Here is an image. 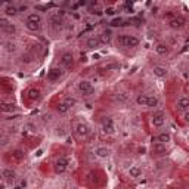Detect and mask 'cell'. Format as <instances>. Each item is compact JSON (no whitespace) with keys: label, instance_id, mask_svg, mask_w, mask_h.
<instances>
[{"label":"cell","instance_id":"1","mask_svg":"<svg viewBox=\"0 0 189 189\" xmlns=\"http://www.w3.org/2000/svg\"><path fill=\"white\" fill-rule=\"evenodd\" d=\"M118 43L124 47H136L139 44V39L130 34H121L118 36Z\"/></svg>","mask_w":189,"mask_h":189},{"label":"cell","instance_id":"2","mask_svg":"<svg viewBox=\"0 0 189 189\" xmlns=\"http://www.w3.org/2000/svg\"><path fill=\"white\" fill-rule=\"evenodd\" d=\"M0 30L6 34H15L16 33V27H15L10 21H7L6 18H0Z\"/></svg>","mask_w":189,"mask_h":189},{"label":"cell","instance_id":"3","mask_svg":"<svg viewBox=\"0 0 189 189\" xmlns=\"http://www.w3.org/2000/svg\"><path fill=\"white\" fill-rule=\"evenodd\" d=\"M68 167V160L67 158H59V160H56L55 162V171L58 173V174H62Z\"/></svg>","mask_w":189,"mask_h":189},{"label":"cell","instance_id":"4","mask_svg":"<svg viewBox=\"0 0 189 189\" xmlns=\"http://www.w3.org/2000/svg\"><path fill=\"white\" fill-rule=\"evenodd\" d=\"M152 126L154 127H161L162 124H164V121H166V115L162 114V112H157V114L152 115Z\"/></svg>","mask_w":189,"mask_h":189},{"label":"cell","instance_id":"5","mask_svg":"<svg viewBox=\"0 0 189 189\" xmlns=\"http://www.w3.org/2000/svg\"><path fill=\"white\" fill-rule=\"evenodd\" d=\"M78 90L83 92V94H90L93 92V86H92V83H89V81H80V83H78Z\"/></svg>","mask_w":189,"mask_h":189},{"label":"cell","instance_id":"6","mask_svg":"<svg viewBox=\"0 0 189 189\" xmlns=\"http://www.w3.org/2000/svg\"><path fill=\"white\" fill-rule=\"evenodd\" d=\"M62 74H64V71H62L61 68H52V69L47 73V78L50 81H55V80H58Z\"/></svg>","mask_w":189,"mask_h":189},{"label":"cell","instance_id":"7","mask_svg":"<svg viewBox=\"0 0 189 189\" xmlns=\"http://www.w3.org/2000/svg\"><path fill=\"white\" fill-rule=\"evenodd\" d=\"M0 111L2 112H14L15 111V105L12 102H7V101H0Z\"/></svg>","mask_w":189,"mask_h":189},{"label":"cell","instance_id":"8","mask_svg":"<svg viewBox=\"0 0 189 189\" xmlns=\"http://www.w3.org/2000/svg\"><path fill=\"white\" fill-rule=\"evenodd\" d=\"M2 177L6 180V182H14L15 179H16V173H15L12 169H6V170H3V173H2Z\"/></svg>","mask_w":189,"mask_h":189},{"label":"cell","instance_id":"9","mask_svg":"<svg viewBox=\"0 0 189 189\" xmlns=\"http://www.w3.org/2000/svg\"><path fill=\"white\" fill-rule=\"evenodd\" d=\"M73 62H74V58H73V55L71 53H64L61 58V64L64 67L67 68H71L73 67Z\"/></svg>","mask_w":189,"mask_h":189},{"label":"cell","instance_id":"10","mask_svg":"<svg viewBox=\"0 0 189 189\" xmlns=\"http://www.w3.org/2000/svg\"><path fill=\"white\" fill-rule=\"evenodd\" d=\"M102 127H103V132L105 133H112L114 132V123H112V118H105L103 123H102Z\"/></svg>","mask_w":189,"mask_h":189},{"label":"cell","instance_id":"11","mask_svg":"<svg viewBox=\"0 0 189 189\" xmlns=\"http://www.w3.org/2000/svg\"><path fill=\"white\" fill-rule=\"evenodd\" d=\"M27 96H28V99H30V101H39V99H40V90H39V89H36V87L28 89Z\"/></svg>","mask_w":189,"mask_h":189},{"label":"cell","instance_id":"12","mask_svg":"<svg viewBox=\"0 0 189 189\" xmlns=\"http://www.w3.org/2000/svg\"><path fill=\"white\" fill-rule=\"evenodd\" d=\"M75 133L78 137H86L89 135V127L86 124H78L77 127H75Z\"/></svg>","mask_w":189,"mask_h":189},{"label":"cell","instance_id":"13","mask_svg":"<svg viewBox=\"0 0 189 189\" xmlns=\"http://www.w3.org/2000/svg\"><path fill=\"white\" fill-rule=\"evenodd\" d=\"M188 107H189L188 98H180V99L177 101V109H179V111H186Z\"/></svg>","mask_w":189,"mask_h":189},{"label":"cell","instance_id":"14","mask_svg":"<svg viewBox=\"0 0 189 189\" xmlns=\"http://www.w3.org/2000/svg\"><path fill=\"white\" fill-rule=\"evenodd\" d=\"M111 40H112V33H111V30H105L103 33L101 34V41L102 43H111Z\"/></svg>","mask_w":189,"mask_h":189},{"label":"cell","instance_id":"15","mask_svg":"<svg viewBox=\"0 0 189 189\" xmlns=\"http://www.w3.org/2000/svg\"><path fill=\"white\" fill-rule=\"evenodd\" d=\"M183 24H185V21L180 19V18H174V19H171L169 22V25L171 28H182L183 27Z\"/></svg>","mask_w":189,"mask_h":189},{"label":"cell","instance_id":"16","mask_svg":"<svg viewBox=\"0 0 189 189\" xmlns=\"http://www.w3.org/2000/svg\"><path fill=\"white\" fill-rule=\"evenodd\" d=\"M154 75H157V77H166L167 75V69L162 67H154Z\"/></svg>","mask_w":189,"mask_h":189},{"label":"cell","instance_id":"17","mask_svg":"<svg viewBox=\"0 0 189 189\" xmlns=\"http://www.w3.org/2000/svg\"><path fill=\"white\" fill-rule=\"evenodd\" d=\"M27 22H34V24H40V22H41V16H40L39 14H31V15H28Z\"/></svg>","mask_w":189,"mask_h":189},{"label":"cell","instance_id":"18","mask_svg":"<svg viewBox=\"0 0 189 189\" xmlns=\"http://www.w3.org/2000/svg\"><path fill=\"white\" fill-rule=\"evenodd\" d=\"M12 158L16 160V161H21V160H24L25 158V154H24V151H21V149H16L12 152Z\"/></svg>","mask_w":189,"mask_h":189},{"label":"cell","instance_id":"19","mask_svg":"<svg viewBox=\"0 0 189 189\" xmlns=\"http://www.w3.org/2000/svg\"><path fill=\"white\" fill-rule=\"evenodd\" d=\"M94 154L98 157H102V158H105V157L109 155V151L107 148H103V146H101V148H96V151H94Z\"/></svg>","mask_w":189,"mask_h":189},{"label":"cell","instance_id":"20","mask_svg":"<svg viewBox=\"0 0 189 189\" xmlns=\"http://www.w3.org/2000/svg\"><path fill=\"white\" fill-rule=\"evenodd\" d=\"M154 152H157V154H166V143L157 142V145L154 146Z\"/></svg>","mask_w":189,"mask_h":189},{"label":"cell","instance_id":"21","mask_svg":"<svg viewBox=\"0 0 189 189\" xmlns=\"http://www.w3.org/2000/svg\"><path fill=\"white\" fill-rule=\"evenodd\" d=\"M5 14L7 15V16H15V15L18 14V9L15 6H10V5H7L6 7H5Z\"/></svg>","mask_w":189,"mask_h":189},{"label":"cell","instance_id":"22","mask_svg":"<svg viewBox=\"0 0 189 189\" xmlns=\"http://www.w3.org/2000/svg\"><path fill=\"white\" fill-rule=\"evenodd\" d=\"M170 139H171L170 133H161V135H158V137H157L155 141L161 142V143H167V142H170Z\"/></svg>","mask_w":189,"mask_h":189},{"label":"cell","instance_id":"23","mask_svg":"<svg viewBox=\"0 0 189 189\" xmlns=\"http://www.w3.org/2000/svg\"><path fill=\"white\" fill-rule=\"evenodd\" d=\"M157 105H158V99H157L155 96H146V107L154 108Z\"/></svg>","mask_w":189,"mask_h":189},{"label":"cell","instance_id":"24","mask_svg":"<svg viewBox=\"0 0 189 189\" xmlns=\"http://www.w3.org/2000/svg\"><path fill=\"white\" fill-rule=\"evenodd\" d=\"M155 50H157V53L158 55H167L169 53V47L166 46V44H157Z\"/></svg>","mask_w":189,"mask_h":189},{"label":"cell","instance_id":"25","mask_svg":"<svg viewBox=\"0 0 189 189\" xmlns=\"http://www.w3.org/2000/svg\"><path fill=\"white\" fill-rule=\"evenodd\" d=\"M128 173H130V176H132V177H139V176L142 174V170L139 169V167H132V169L128 170Z\"/></svg>","mask_w":189,"mask_h":189},{"label":"cell","instance_id":"26","mask_svg":"<svg viewBox=\"0 0 189 189\" xmlns=\"http://www.w3.org/2000/svg\"><path fill=\"white\" fill-rule=\"evenodd\" d=\"M99 43H101V40H98V39H89V40H87V46L92 47V49H94V47L99 46Z\"/></svg>","mask_w":189,"mask_h":189},{"label":"cell","instance_id":"27","mask_svg":"<svg viewBox=\"0 0 189 189\" xmlns=\"http://www.w3.org/2000/svg\"><path fill=\"white\" fill-rule=\"evenodd\" d=\"M27 28L31 31H39L40 30V24H34V22H27Z\"/></svg>","mask_w":189,"mask_h":189},{"label":"cell","instance_id":"28","mask_svg":"<svg viewBox=\"0 0 189 189\" xmlns=\"http://www.w3.org/2000/svg\"><path fill=\"white\" fill-rule=\"evenodd\" d=\"M136 102H137L139 105L146 107V94H139V96H137V99H136Z\"/></svg>","mask_w":189,"mask_h":189},{"label":"cell","instance_id":"29","mask_svg":"<svg viewBox=\"0 0 189 189\" xmlns=\"http://www.w3.org/2000/svg\"><path fill=\"white\" fill-rule=\"evenodd\" d=\"M75 99L74 98H67V99H65V101H64V103H65V105H67L68 108H73V107H74L75 105Z\"/></svg>","mask_w":189,"mask_h":189},{"label":"cell","instance_id":"30","mask_svg":"<svg viewBox=\"0 0 189 189\" xmlns=\"http://www.w3.org/2000/svg\"><path fill=\"white\" fill-rule=\"evenodd\" d=\"M68 109H69V108H68V107L65 105V103H64V102L58 105V112H59V114H65V112H67Z\"/></svg>","mask_w":189,"mask_h":189},{"label":"cell","instance_id":"31","mask_svg":"<svg viewBox=\"0 0 189 189\" xmlns=\"http://www.w3.org/2000/svg\"><path fill=\"white\" fill-rule=\"evenodd\" d=\"M121 22H123L121 18H115V19L111 21V25H112V27H117V25H121Z\"/></svg>","mask_w":189,"mask_h":189},{"label":"cell","instance_id":"32","mask_svg":"<svg viewBox=\"0 0 189 189\" xmlns=\"http://www.w3.org/2000/svg\"><path fill=\"white\" fill-rule=\"evenodd\" d=\"M105 14L107 15H114V9H112V7H108V9L105 10Z\"/></svg>","mask_w":189,"mask_h":189},{"label":"cell","instance_id":"33","mask_svg":"<svg viewBox=\"0 0 189 189\" xmlns=\"http://www.w3.org/2000/svg\"><path fill=\"white\" fill-rule=\"evenodd\" d=\"M19 186H22V188H24V186H27V182H25V180H21Z\"/></svg>","mask_w":189,"mask_h":189}]
</instances>
